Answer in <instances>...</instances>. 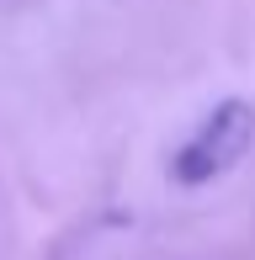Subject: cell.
<instances>
[{"label": "cell", "mask_w": 255, "mask_h": 260, "mask_svg": "<svg viewBox=\"0 0 255 260\" xmlns=\"http://www.w3.org/2000/svg\"><path fill=\"white\" fill-rule=\"evenodd\" d=\"M250 149H255V101L229 96L176 144L170 181L176 186H213V181H224L229 170H239V165L250 159Z\"/></svg>", "instance_id": "1"}]
</instances>
